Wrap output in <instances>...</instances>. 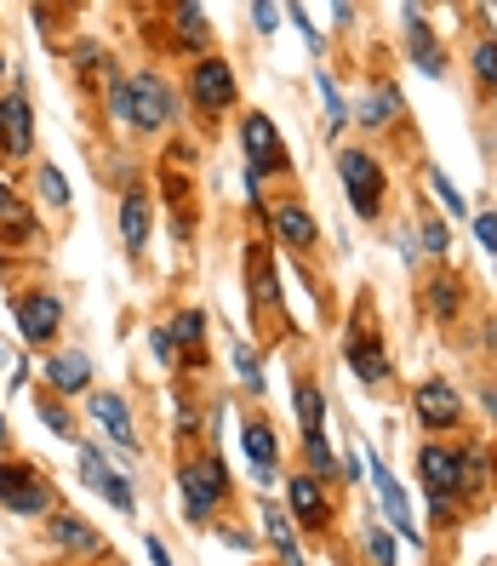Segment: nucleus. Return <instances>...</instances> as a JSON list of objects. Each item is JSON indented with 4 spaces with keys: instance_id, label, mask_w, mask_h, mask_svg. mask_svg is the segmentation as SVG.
<instances>
[{
    "instance_id": "nucleus-1",
    "label": "nucleus",
    "mask_w": 497,
    "mask_h": 566,
    "mask_svg": "<svg viewBox=\"0 0 497 566\" xmlns=\"http://www.w3.org/2000/svg\"><path fill=\"white\" fill-rule=\"evenodd\" d=\"M338 160V184H343V201L360 223H383L389 218V166L372 144H338L331 149Z\"/></svg>"
},
{
    "instance_id": "nucleus-2",
    "label": "nucleus",
    "mask_w": 497,
    "mask_h": 566,
    "mask_svg": "<svg viewBox=\"0 0 497 566\" xmlns=\"http://www.w3.org/2000/svg\"><path fill=\"white\" fill-rule=\"evenodd\" d=\"M223 504H229V470H223V458L212 447L194 452V458H178V510H183V521L207 526Z\"/></svg>"
},
{
    "instance_id": "nucleus-3",
    "label": "nucleus",
    "mask_w": 497,
    "mask_h": 566,
    "mask_svg": "<svg viewBox=\"0 0 497 566\" xmlns=\"http://www.w3.org/2000/svg\"><path fill=\"white\" fill-rule=\"evenodd\" d=\"M189 109L201 115L207 126H218L229 109L241 104V75H235V63H229L223 52H207V57H189Z\"/></svg>"
},
{
    "instance_id": "nucleus-4",
    "label": "nucleus",
    "mask_w": 497,
    "mask_h": 566,
    "mask_svg": "<svg viewBox=\"0 0 497 566\" xmlns=\"http://www.w3.org/2000/svg\"><path fill=\"white\" fill-rule=\"evenodd\" d=\"M343 366H349V373L367 384V389L394 384V355H389L383 332H378V321H372V304H355V321H349V332H343Z\"/></svg>"
},
{
    "instance_id": "nucleus-5",
    "label": "nucleus",
    "mask_w": 497,
    "mask_h": 566,
    "mask_svg": "<svg viewBox=\"0 0 497 566\" xmlns=\"http://www.w3.org/2000/svg\"><path fill=\"white\" fill-rule=\"evenodd\" d=\"M241 160H246V172L257 184L263 178H292V149L281 138L275 115H263V109H246L241 115Z\"/></svg>"
},
{
    "instance_id": "nucleus-6",
    "label": "nucleus",
    "mask_w": 497,
    "mask_h": 566,
    "mask_svg": "<svg viewBox=\"0 0 497 566\" xmlns=\"http://www.w3.org/2000/svg\"><path fill=\"white\" fill-rule=\"evenodd\" d=\"M246 297H252V315L269 338L286 332V292H281V275H275V252L263 241L246 247Z\"/></svg>"
},
{
    "instance_id": "nucleus-7",
    "label": "nucleus",
    "mask_w": 497,
    "mask_h": 566,
    "mask_svg": "<svg viewBox=\"0 0 497 566\" xmlns=\"http://www.w3.org/2000/svg\"><path fill=\"white\" fill-rule=\"evenodd\" d=\"M0 510L12 515H52L57 510V492L52 481L23 458H0Z\"/></svg>"
},
{
    "instance_id": "nucleus-8",
    "label": "nucleus",
    "mask_w": 497,
    "mask_h": 566,
    "mask_svg": "<svg viewBox=\"0 0 497 566\" xmlns=\"http://www.w3.org/2000/svg\"><path fill=\"white\" fill-rule=\"evenodd\" d=\"M126 97H131V132H144V138L178 120V97L155 70H131L126 75Z\"/></svg>"
},
{
    "instance_id": "nucleus-9",
    "label": "nucleus",
    "mask_w": 497,
    "mask_h": 566,
    "mask_svg": "<svg viewBox=\"0 0 497 566\" xmlns=\"http://www.w3.org/2000/svg\"><path fill=\"white\" fill-rule=\"evenodd\" d=\"M417 481H423V504H463L457 441H423L417 447Z\"/></svg>"
},
{
    "instance_id": "nucleus-10",
    "label": "nucleus",
    "mask_w": 497,
    "mask_h": 566,
    "mask_svg": "<svg viewBox=\"0 0 497 566\" xmlns=\"http://www.w3.org/2000/svg\"><path fill=\"white\" fill-rule=\"evenodd\" d=\"M401 46H406V63H412L417 75L446 81L452 52H446V41L435 35V23H429V12H423V7H401Z\"/></svg>"
},
{
    "instance_id": "nucleus-11",
    "label": "nucleus",
    "mask_w": 497,
    "mask_h": 566,
    "mask_svg": "<svg viewBox=\"0 0 497 566\" xmlns=\"http://www.w3.org/2000/svg\"><path fill=\"white\" fill-rule=\"evenodd\" d=\"M349 126H360L367 138H383V132L406 126V97H401V86H394L389 75H372V86L349 104Z\"/></svg>"
},
{
    "instance_id": "nucleus-12",
    "label": "nucleus",
    "mask_w": 497,
    "mask_h": 566,
    "mask_svg": "<svg viewBox=\"0 0 497 566\" xmlns=\"http://www.w3.org/2000/svg\"><path fill=\"white\" fill-rule=\"evenodd\" d=\"M263 223H269L275 247H286V252H315L320 247V218L309 212V201H297V195L263 201Z\"/></svg>"
},
{
    "instance_id": "nucleus-13",
    "label": "nucleus",
    "mask_w": 497,
    "mask_h": 566,
    "mask_svg": "<svg viewBox=\"0 0 497 566\" xmlns=\"http://www.w3.org/2000/svg\"><path fill=\"white\" fill-rule=\"evenodd\" d=\"M12 315H18L23 344L29 349H46V344H57V332H63V297L52 286H29V292L12 297Z\"/></svg>"
},
{
    "instance_id": "nucleus-14",
    "label": "nucleus",
    "mask_w": 497,
    "mask_h": 566,
    "mask_svg": "<svg viewBox=\"0 0 497 566\" xmlns=\"http://www.w3.org/2000/svg\"><path fill=\"white\" fill-rule=\"evenodd\" d=\"M412 418L429 436H452V429H463V389L452 378H423L412 389Z\"/></svg>"
},
{
    "instance_id": "nucleus-15",
    "label": "nucleus",
    "mask_w": 497,
    "mask_h": 566,
    "mask_svg": "<svg viewBox=\"0 0 497 566\" xmlns=\"http://www.w3.org/2000/svg\"><path fill=\"white\" fill-rule=\"evenodd\" d=\"M286 515L297 521V532H326L331 515H338V504H331V486L309 470L286 475Z\"/></svg>"
},
{
    "instance_id": "nucleus-16",
    "label": "nucleus",
    "mask_w": 497,
    "mask_h": 566,
    "mask_svg": "<svg viewBox=\"0 0 497 566\" xmlns=\"http://www.w3.org/2000/svg\"><path fill=\"white\" fill-rule=\"evenodd\" d=\"M0 155H7V160H29V155H35V109H29L23 75L12 81L7 97H0Z\"/></svg>"
},
{
    "instance_id": "nucleus-17",
    "label": "nucleus",
    "mask_w": 497,
    "mask_h": 566,
    "mask_svg": "<svg viewBox=\"0 0 497 566\" xmlns=\"http://www.w3.org/2000/svg\"><path fill=\"white\" fill-rule=\"evenodd\" d=\"M367 470H372V486L383 497V515H389V532H401V538H412V549H423V532H417V515H412V497L406 486L394 481V470L378 458V447H367Z\"/></svg>"
},
{
    "instance_id": "nucleus-18",
    "label": "nucleus",
    "mask_w": 497,
    "mask_h": 566,
    "mask_svg": "<svg viewBox=\"0 0 497 566\" xmlns=\"http://www.w3.org/2000/svg\"><path fill=\"white\" fill-rule=\"evenodd\" d=\"M417 297H423V315H429V321L452 326V321L463 315V304H469V281H463L452 263H435V270L417 281Z\"/></svg>"
},
{
    "instance_id": "nucleus-19",
    "label": "nucleus",
    "mask_w": 497,
    "mask_h": 566,
    "mask_svg": "<svg viewBox=\"0 0 497 566\" xmlns=\"http://www.w3.org/2000/svg\"><path fill=\"white\" fill-rule=\"evenodd\" d=\"M81 481L104 497L109 510H120V515H138V486H131V475H120V470H109L104 463V452L97 447H86L81 441Z\"/></svg>"
},
{
    "instance_id": "nucleus-20",
    "label": "nucleus",
    "mask_w": 497,
    "mask_h": 566,
    "mask_svg": "<svg viewBox=\"0 0 497 566\" xmlns=\"http://www.w3.org/2000/svg\"><path fill=\"white\" fill-rule=\"evenodd\" d=\"M41 378L52 395H63V401H75V395H92V378H97V366L86 349H52L41 360Z\"/></svg>"
},
{
    "instance_id": "nucleus-21",
    "label": "nucleus",
    "mask_w": 497,
    "mask_h": 566,
    "mask_svg": "<svg viewBox=\"0 0 497 566\" xmlns=\"http://www.w3.org/2000/svg\"><path fill=\"white\" fill-rule=\"evenodd\" d=\"M86 412H92V423L104 429V436H109L120 452H138V423H131L126 395H115V389H92V395H86Z\"/></svg>"
},
{
    "instance_id": "nucleus-22",
    "label": "nucleus",
    "mask_w": 497,
    "mask_h": 566,
    "mask_svg": "<svg viewBox=\"0 0 497 566\" xmlns=\"http://www.w3.org/2000/svg\"><path fill=\"white\" fill-rule=\"evenodd\" d=\"M149 223H155V195L144 184H126L120 189V241H126L131 258L149 247Z\"/></svg>"
},
{
    "instance_id": "nucleus-23",
    "label": "nucleus",
    "mask_w": 497,
    "mask_h": 566,
    "mask_svg": "<svg viewBox=\"0 0 497 566\" xmlns=\"http://www.w3.org/2000/svg\"><path fill=\"white\" fill-rule=\"evenodd\" d=\"M257 526H263V544L275 549L281 566H309L304 549H297V521L275 504V497H263V504H257Z\"/></svg>"
},
{
    "instance_id": "nucleus-24",
    "label": "nucleus",
    "mask_w": 497,
    "mask_h": 566,
    "mask_svg": "<svg viewBox=\"0 0 497 566\" xmlns=\"http://www.w3.org/2000/svg\"><path fill=\"white\" fill-rule=\"evenodd\" d=\"M292 412H297V429H304V441L326 436V389H320V378H309V373H297V378H292Z\"/></svg>"
},
{
    "instance_id": "nucleus-25",
    "label": "nucleus",
    "mask_w": 497,
    "mask_h": 566,
    "mask_svg": "<svg viewBox=\"0 0 497 566\" xmlns=\"http://www.w3.org/2000/svg\"><path fill=\"white\" fill-rule=\"evenodd\" d=\"M46 532H52V544H63V549H75V555H104V532L97 526H86L81 515H70V510H52V521H46Z\"/></svg>"
},
{
    "instance_id": "nucleus-26",
    "label": "nucleus",
    "mask_w": 497,
    "mask_h": 566,
    "mask_svg": "<svg viewBox=\"0 0 497 566\" xmlns=\"http://www.w3.org/2000/svg\"><path fill=\"white\" fill-rule=\"evenodd\" d=\"M457 463H463V497H486L497 486V458L480 441H457Z\"/></svg>"
},
{
    "instance_id": "nucleus-27",
    "label": "nucleus",
    "mask_w": 497,
    "mask_h": 566,
    "mask_svg": "<svg viewBox=\"0 0 497 566\" xmlns=\"http://www.w3.org/2000/svg\"><path fill=\"white\" fill-rule=\"evenodd\" d=\"M241 447H246V458H252V470H281V436H275L269 418H246Z\"/></svg>"
},
{
    "instance_id": "nucleus-28",
    "label": "nucleus",
    "mask_w": 497,
    "mask_h": 566,
    "mask_svg": "<svg viewBox=\"0 0 497 566\" xmlns=\"http://www.w3.org/2000/svg\"><path fill=\"white\" fill-rule=\"evenodd\" d=\"M172 344H178V360L201 366V360H207V315H201V310H183V315L172 321Z\"/></svg>"
},
{
    "instance_id": "nucleus-29",
    "label": "nucleus",
    "mask_w": 497,
    "mask_h": 566,
    "mask_svg": "<svg viewBox=\"0 0 497 566\" xmlns=\"http://www.w3.org/2000/svg\"><path fill=\"white\" fill-rule=\"evenodd\" d=\"M172 29H178V46L194 52V57H207L212 52V23L201 7H172Z\"/></svg>"
},
{
    "instance_id": "nucleus-30",
    "label": "nucleus",
    "mask_w": 497,
    "mask_h": 566,
    "mask_svg": "<svg viewBox=\"0 0 497 566\" xmlns=\"http://www.w3.org/2000/svg\"><path fill=\"white\" fill-rule=\"evenodd\" d=\"M35 412H41V423L52 429L57 441H81V423H75V412H70V401L63 395H52L46 384L35 389Z\"/></svg>"
},
{
    "instance_id": "nucleus-31",
    "label": "nucleus",
    "mask_w": 497,
    "mask_h": 566,
    "mask_svg": "<svg viewBox=\"0 0 497 566\" xmlns=\"http://www.w3.org/2000/svg\"><path fill=\"white\" fill-rule=\"evenodd\" d=\"M469 81H475V92H480V97H491V92H497V35H491V29L469 41Z\"/></svg>"
},
{
    "instance_id": "nucleus-32",
    "label": "nucleus",
    "mask_w": 497,
    "mask_h": 566,
    "mask_svg": "<svg viewBox=\"0 0 497 566\" xmlns=\"http://www.w3.org/2000/svg\"><path fill=\"white\" fill-rule=\"evenodd\" d=\"M423 184H429V195H435V201H441V207H435L441 218H457V223H463V218H469V195H463V189H457V184H452V178L441 172V166H435V160H429V166H423Z\"/></svg>"
},
{
    "instance_id": "nucleus-33",
    "label": "nucleus",
    "mask_w": 497,
    "mask_h": 566,
    "mask_svg": "<svg viewBox=\"0 0 497 566\" xmlns=\"http://www.w3.org/2000/svg\"><path fill=\"white\" fill-rule=\"evenodd\" d=\"M412 229H417V247H423V258H435V263H452V229H446V218L441 212H417L412 218Z\"/></svg>"
},
{
    "instance_id": "nucleus-34",
    "label": "nucleus",
    "mask_w": 497,
    "mask_h": 566,
    "mask_svg": "<svg viewBox=\"0 0 497 566\" xmlns=\"http://www.w3.org/2000/svg\"><path fill=\"white\" fill-rule=\"evenodd\" d=\"M35 235H41V223H35V212H29L23 201L0 207V252H7V247H29Z\"/></svg>"
},
{
    "instance_id": "nucleus-35",
    "label": "nucleus",
    "mask_w": 497,
    "mask_h": 566,
    "mask_svg": "<svg viewBox=\"0 0 497 566\" xmlns=\"http://www.w3.org/2000/svg\"><path fill=\"white\" fill-rule=\"evenodd\" d=\"M315 92H320V109H326V132H331V138H343V132H349V97L338 92L331 70H315Z\"/></svg>"
},
{
    "instance_id": "nucleus-36",
    "label": "nucleus",
    "mask_w": 497,
    "mask_h": 566,
    "mask_svg": "<svg viewBox=\"0 0 497 566\" xmlns=\"http://www.w3.org/2000/svg\"><path fill=\"white\" fill-rule=\"evenodd\" d=\"M229 366L241 373L246 395H269V378H263V360L252 355V344H246V338H229Z\"/></svg>"
},
{
    "instance_id": "nucleus-37",
    "label": "nucleus",
    "mask_w": 497,
    "mask_h": 566,
    "mask_svg": "<svg viewBox=\"0 0 497 566\" xmlns=\"http://www.w3.org/2000/svg\"><path fill=\"white\" fill-rule=\"evenodd\" d=\"M360 549H367L372 566H401V555H394V538H389V526L367 510V526H360Z\"/></svg>"
},
{
    "instance_id": "nucleus-38",
    "label": "nucleus",
    "mask_w": 497,
    "mask_h": 566,
    "mask_svg": "<svg viewBox=\"0 0 497 566\" xmlns=\"http://www.w3.org/2000/svg\"><path fill=\"white\" fill-rule=\"evenodd\" d=\"M35 189H41V201L52 212H70V178H63L52 160H35Z\"/></svg>"
},
{
    "instance_id": "nucleus-39",
    "label": "nucleus",
    "mask_w": 497,
    "mask_h": 566,
    "mask_svg": "<svg viewBox=\"0 0 497 566\" xmlns=\"http://www.w3.org/2000/svg\"><path fill=\"white\" fill-rule=\"evenodd\" d=\"M286 18L297 23V35H304V46H309V52L320 57V52H326V35H320V29L309 23V12H304V7H286Z\"/></svg>"
},
{
    "instance_id": "nucleus-40",
    "label": "nucleus",
    "mask_w": 497,
    "mask_h": 566,
    "mask_svg": "<svg viewBox=\"0 0 497 566\" xmlns=\"http://www.w3.org/2000/svg\"><path fill=\"white\" fill-rule=\"evenodd\" d=\"M469 218H475V241H480V252H491V258H497V207L469 212Z\"/></svg>"
},
{
    "instance_id": "nucleus-41",
    "label": "nucleus",
    "mask_w": 497,
    "mask_h": 566,
    "mask_svg": "<svg viewBox=\"0 0 497 566\" xmlns=\"http://www.w3.org/2000/svg\"><path fill=\"white\" fill-rule=\"evenodd\" d=\"M149 355H155L160 366H178V344H172V326H155V332H149Z\"/></svg>"
},
{
    "instance_id": "nucleus-42",
    "label": "nucleus",
    "mask_w": 497,
    "mask_h": 566,
    "mask_svg": "<svg viewBox=\"0 0 497 566\" xmlns=\"http://www.w3.org/2000/svg\"><path fill=\"white\" fill-rule=\"evenodd\" d=\"M394 252H401V263L412 270V263L423 258V247H417V229L412 223H394Z\"/></svg>"
},
{
    "instance_id": "nucleus-43",
    "label": "nucleus",
    "mask_w": 497,
    "mask_h": 566,
    "mask_svg": "<svg viewBox=\"0 0 497 566\" xmlns=\"http://www.w3.org/2000/svg\"><path fill=\"white\" fill-rule=\"evenodd\" d=\"M281 18H286V7H269V0H257V7H252L257 35H275V29H281Z\"/></svg>"
},
{
    "instance_id": "nucleus-44",
    "label": "nucleus",
    "mask_w": 497,
    "mask_h": 566,
    "mask_svg": "<svg viewBox=\"0 0 497 566\" xmlns=\"http://www.w3.org/2000/svg\"><path fill=\"white\" fill-rule=\"evenodd\" d=\"M218 538L229 549H257V538H252V532H241V526H218Z\"/></svg>"
},
{
    "instance_id": "nucleus-45",
    "label": "nucleus",
    "mask_w": 497,
    "mask_h": 566,
    "mask_svg": "<svg viewBox=\"0 0 497 566\" xmlns=\"http://www.w3.org/2000/svg\"><path fill=\"white\" fill-rule=\"evenodd\" d=\"M144 555H149V566H172V555H166L160 538H144Z\"/></svg>"
},
{
    "instance_id": "nucleus-46",
    "label": "nucleus",
    "mask_w": 497,
    "mask_h": 566,
    "mask_svg": "<svg viewBox=\"0 0 497 566\" xmlns=\"http://www.w3.org/2000/svg\"><path fill=\"white\" fill-rule=\"evenodd\" d=\"M480 407H486V418L497 423V389H486V395H480Z\"/></svg>"
},
{
    "instance_id": "nucleus-47",
    "label": "nucleus",
    "mask_w": 497,
    "mask_h": 566,
    "mask_svg": "<svg viewBox=\"0 0 497 566\" xmlns=\"http://www.w3.org/2000/svg\"><path fill=\"white\" fill-rule=\"evenodd\" d=\"M12 447V423H7V412H0V452Z\"/></svg>"
},
{
    "instance_id": "nucleus-48",
    "label": "nucleus",
    "mask_w": 497,
    "mask_h": 566,
    "mask_svg": "<svg viewBox=\"0 0 497 566\" xmlns=\"http://www.w3.org/2000/svg\"><path fill=\"white\" fill-rule=\"evenodd\" d=\"M7 201H18V195H12V184H7V178H0V207H7Z\"/></svg>"
},
{
    "instance_id": "nucleus-49",
    "label": "nucleus",
    "mask_w": 497,
    "mask_h": 566,
    "mask_svg": "<svg viewBox=\"0 0 497 566\" xmlns=\"http://www.w3.org/2000/svg\"><path fill=\"white\" fill-rule=\"evenodd\" d=\"M7 355H12V349H7V344H0V366H7Z\"/></svg>"
},
{
    "instance_id": "nucleus-50",
    "label": "nucleus",
    "mask_w": 497,
    "mask_h": 566,
    "mask_svg": "<svg viewBox=\"0 0 497 566\" xmlns=\"http://www.w3.org/2000/svg\"><path fill=\"white\" fill-rule=\"evenodd\" d=\"M491 120H497V92H491Z\"/></svg>"
},
{
    "instance_id": "nucleus-51",
    "label": "nucleus",
    "mask_w": 497,
    "mask_h": 566,
    "mask_svg": "<svg viewBox=\"0 0 497 566\" xmlns=\"http://www.w3.org/2000/svg\"><path fill=\"white\" fill-rule=\"evenodd\" d=\"M0 70H7V52H0Z\"/></svg>"
},
{
    "instance_id": "nucleus-52",
    "label": "nucleus",
    "mask_w": 497,
    "mask_h": 566,
    "mask_svg": "<svg viewBox=\"0 0 497 566\" xmlns=\"http://www.w3.org/2000/svg\"><path fill=\"white\" fill-rule=\"evenodd\" d=\"M491 270H497V258H491Z\"/></svg>"
}]
</instances>
